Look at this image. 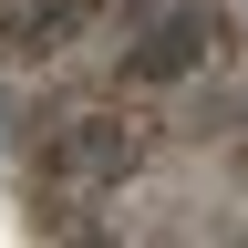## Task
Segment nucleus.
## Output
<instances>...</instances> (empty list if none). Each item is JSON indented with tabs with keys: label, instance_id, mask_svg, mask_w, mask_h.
Listing matches in <instances>:
<instances>
[{
	"label": "nucleus",
	"instance_id": "obj_2",
	"mask_svg": "<svg viewBox=\"0 0 248 248\" xmlns=\"http://www.w3.org/2000/svg\"><path fill=\"white\" fill-rule=\"evenodd\" d=\"M135 155H145V135L114 124V114H83L73 135H62V166H73V176H124Z\"/></svg>",
	"mask_w": 248,
	"mask_h": 248
},
{
	"label": "nucleus",
	"instance_id": "obj_1",
	"mask_svg": "<svg viewBox=\"0 0 248 248\" xmlns=\"http://www.w3.org/2000/svg\"><path fill=\"white\" fill-rule=\"evenodd\" d=\"M207 42H217V21H207V11H176L166 31H145V42L124 52V73H135V83H176V73L207 62Z\"/></svg>",
	"mask_w": 248,
	"mask_h": 248
}]
</instances>
